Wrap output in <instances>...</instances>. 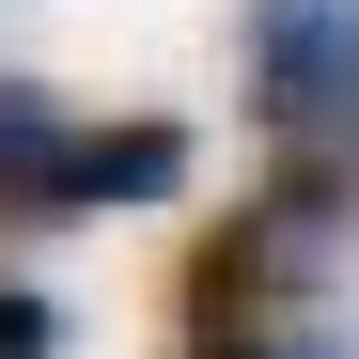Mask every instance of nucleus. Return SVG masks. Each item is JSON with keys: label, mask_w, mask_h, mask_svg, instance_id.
<instances>
[{"label": "nucleus", "mask_w": 359, "mask_h": 359, "mask_svg": "<svg viewBox=\"0 0 359 359\" xmlns=\"http://www.w3.org/2000/svg\"><path fill=\"white\" fill-rule=\"evenodd\" d=\"M188 188V126H94V109L0 79V219H94V203H172Z\"/></svg>", "instance_id": "obj_1"}, {"label": "nucleus", "mask_w": 359, "mask_h": 359, "mask_svg": "<svg viewBox=\"0 0 359 359\" xmlns=\"http://www.w3.org/2000/svg\"><path fill=\"white\" fill-rule=\"evenodd\" d=\"M250 109L281 156H359V0H250Z\"/></svg>", "instance_id": "obj_2"}, {"label": "nucleus", "mask_w": 359, "mask_h": 359, "mask_svg": "<svg viewBox=\"0 0 359 359\" xmlns=\"http://www.w3.org/2000/svg\"><path fill=\"white\" fill-rule=\"evenodd\" d=\"M0 359H63V297H32V281H0Z\"/></svg>", "instance_id": "obj_3"}, {"label": "nucleus", "mask_w": 359, "mask_h": 359, "mask_svg": "<svg viewBox=\"0 0 359 359\" xmlns=\"http://www.w3.org/2000/svg\"><path fill=\"white\" fill-rule=\"evenodd\" d=\"M203 359H344L328 328H203Z\"/></svg>", "instance_id": "obj_4"}]
</instances>
